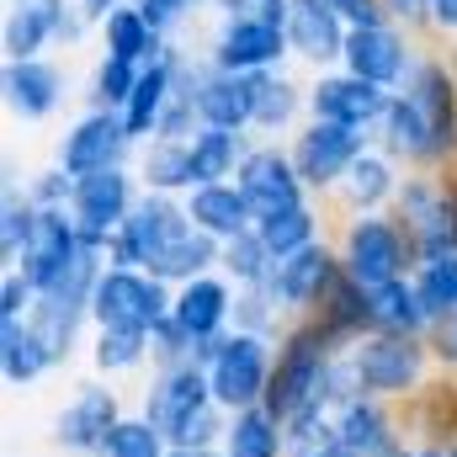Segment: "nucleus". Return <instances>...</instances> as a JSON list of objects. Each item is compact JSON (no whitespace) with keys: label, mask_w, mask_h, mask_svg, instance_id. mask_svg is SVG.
<instances>
[{"label":"nucleus","mask_w":457,"mask_h":457,"mask_svg":"<svg viewBox=\"0 0 457 457\" xmlns=\"http://www.w3.org/2000/svg\"><path fill=\"white\" fill-rule=\"evenodd\" d=\"M351 361V378L367 399H383L394 410H404L431 378H436V356L426 336H388V330H372L345 351Z\"/></svg>","instance_id":"f257e3e1"},{"label":"nucleus","mask_w":457,"mask_h":457,"mask_svg":"<svg viewBox=\"0 0 457 457\" xmlns=\"http://www.w3.org/2000/svg\"><path fill=\"white\" fill-rule=\"evenodd\" d=\"M197 361H203V372H208V388H213L219 410H224V415H239V410L266 404V394H271V367H277V341L250 336V330H228L224 341L203 345Z\"/></svg>","instance_id":"f03ea898"},{"label":"nucleus","mask_w":457,"mask_h":457,"mask_svg":"<svg viewBox=\"0 0 457 457\" xmlns=\"http://www.w3.org/2000/svg\"><path fill=\"white\" fill-rule=\"evenodd\" d=\"M336 255H341V271L367 293L415 271V250L404 228L394 224V213H345L336 228Z\"/></svg>","instance_id":"7ed1b4c3"},{"label":"nucleus","mask_w":457,"mask_h":457,"mask_svg":"<svg viewBox=\"0 0 457 457\" xmlns=\"http://www.w3.org/2000/svg\"><path fill=\"white\" fill-rule=\"evenodd\" d=\"M170 298L176 287L138 266H102L96 293H91V325L122 330V336H154L170 320Z\"/></svg>","instance_id":"20e7f679"},{"label":"nucleus","mask_w":457,"mask_h":457,"mask_svg":"<svg viewBox=\"0 0 457 457\" xmlns=\"http://www.w3.org/2000/svg\"><path fill=\"white\" fill-rule=\"evenodd\" d=\"M102 266H107V255H96V250H86V261L59 282V287H48V293H37V303H32V330L48 341V351L59 356V367L64 361H75V351H86L91 341V293H96V277H102Z\"/></svg>","instance_id":"39448f33"},{"label":"nucleus","mask_w":457,"mask_h":457,"mask_svg":"<svg viewBox=\"0 0 457 457\" xmlns=\"http://www.w3.org/2000/svg\"><path fill=\"white\" fill-rule=\"evenodd\" d=\"M122 415H128L122 388H117V383H102V378H86V383H75V394L54 410L48 447L64 453V457H96Z\"/></svg>","instance_id":"423d86ee"},{"label":"nucleus","mask_w":457,"mask_h":457,"mask_svg":"<svg viewBox=\"0 0 457 457\" xmlns=\"http://www.w3.org/2000/svg\"><path fill=\"white\" fill-rule=\"evenodd\" d=\"M144 197V181L133 165H112V170H91V176H75V192H70V213L80 224L86 250L107 255L112 234L128 224V213L138 208Z\"/></svg>","instance_id":"0eeeda50"},{"label":"nucleus","mask_w":457,"mask_h":457,"mask_svg":"<svg viewBox=\"0 0 457 457\" xmlns=\"http://www.w3.org/2000/svg\"><path fill=\"white\" fill-rule=\"evenodd\" d=\"M378 138L372 133H361V128H341V122H303L293 138H287V154H293V165H298V176H303V187H309V197H336V187L345 181V170L372 149Z\"/></svg>","instance_id":"6e6552de"},{"label":"nucleus","mask_w":457,"mask_h":457,"mask_svg":"<svg viewBox=\"0 0 457 457\" xmlns=\"http://www.w3.org/2000/svg\"><path fill=\"white\" fill-rule=\"evenodd\" d=\"M192 234L187 219V197H165V192H144L138 208L128 213V224L112 234L107 245V266H138V271H154V261L181 245Z\"/></svg>","instance_id":"1a4fd4ad"},{"label":"nucleus","mask_w":457,"mask_h":457,"mask_svg":"<svg viewBox=\"0 0 457 457\" xmlns=\"http://www.w3.org/2000/svg\"><path fill=\"white\" fill-rule=\"evenodd\" d=\"M388 213H394V224L404 228V239H410V250H415V266L431 261V255L457 250L442 170H404V187H399V197H394Z\"/></svg>","instance_id":"9d476101"},{"label":"nucleus","mask_w":457,"mask_h":457,"mask_svg":"<svg viewBox=\"0 0 457 457\" xmlns=\"http://www.w3.org/2000/svg\"><path fill=\"white\" fill-rule=\"evenodd\" d=\"M399 91L415 102V112H420L431 144H436L442 170L457 165V54H420L415 75Z\"/></svg>","instance_id":"9b49d317"},{"label":"nucleus","mask_w":457,"mask_h":457,"mask_svg":"<svg viewBox=\"0 0 457 457\" xmlns=\"http://www.w3.org/2000/svg\"><path fill=\"white\" fill-rule=\"evenodd\" d=\"M208 64H219L228 75H261V70H287L293 48H287V32L282 21H266V16H224L208 37Z\"/></svg>","instance_id":"f8f14e48"},{"label":"nucleus","mask_w":457,"mask_h":457,"mask_svg":"<svg viewBox=\"0 0 457 457\" xmlns=\"http://www.w3.org/2000/svg\"><path fill=\"white\" fill-rule=\"evenodd\" d=\"M219 399H213V388H208V372H203V361H176V367H154L149 378H144V388H138V415H149L160 431H165V442L181 431V426H192L203 410H213Z\"/></svg>","instance_id":"ddd939ff"},{"label":"nucleus","mask_w":457,"mask_h":457,"mask_svg":"<svg viewBox=\"0 0 457 457\" xmlns=\"http://www.w3.org/2000/svg\"><path fill=\"white\" fill-rule=\"evenodd\" d=\"M86 27L91 21L80 0H21V5H5L0 43H5V59H43L54 43H80Z\"/></svg>","instance_id":"4468645a"},{"label":"nucleus","mask_w":457,"mask_h":457,"mask_svg":"<svg viewBox=\"0 0 457 457\" xmlns=\"http://www.w3.org/2000/svg\"><path fill=\"white\" fill-rule=\"evenodd\" d=\"M176 80H181V91L192 96L203 128L250 133V75H228L219 64H208V54H181Z\"/></svg>","instance_id":"2eb2a0df"},{"label":"nucleus","mask_w":457,"mask_h":457,"mask_svg":"<svg viewBox=\"0 0 457 457\" xmlns=\"http://www.w3.org/2000/svg\"><path fill=\"white\" fill-rule=\"evenodd\" d=\"M234 181H239V192L250 197L255 219L309 203V187H303V176H298V165H293V154H287V138H255V144L245 149Z\"/></svg>","instance_id":"dca6fc26"},{"label":"nucleus","mask_w":457,"mask_h":457,"mask_svg":"<svg viewBox=\"0 0 457 457\" xmlns=\"http://www.w3.org/2000/svg\"><path fill=\"white\" fill-rule=\"evenodd\" d=\"M341 282V255H336V239H320V245H309V250H298V255H287V261H277V271H271V298H277V309L287 314V325H298V320H314V309L330 298V287Z\"/></svg>","instance_id":"f3484780"},{"label":"nucleus","mask_w":457,"mask_h":457,"mask_svg":"<svg viewBox=\"0 0 457 457\" xmlns=\"http://www.w3.org/2000/svg\"><path fill=\"white\" fill-rule=\"evenodd\" d=\"M420 64V48H415V32L394 27V21H378V27H351L345 32V54L341 70L383 86V91H399Z\"/></svg>","instance_id":"a211bd4d"},{"label":"nucleus","mask_w":457,"mask_h":457,"mask_svg":"<svg viewBox=\"0 0 457 457\" xmlns=\"http://www.w3.org/2000/svg\"><path fill=\"white\" fill-rule=\"evenodd\" d=\"M54 165H64L70 176H91V170L133 165V138H128V128H122V112L86 107V112L59 133V144H54Z\"/></svg>","instance_id":"6ab92c4d"},{"label":"nucleus","mask_w":457,"mask_h":457,"mask_svg":"<svg viewBox=\"0 0 457 457\" xmlns=\"http://www.w3.org/2000/svg\"><path fill=\"white\" fill-rule=\"evenodd\" d=\"M86 261V239H80V224L70 208H37V224H32V239L21 250V261L11 271H21L37 293L59 287L75 266Z\"/></svg>","instance_id":"aec40b11"},{"label":"nucleus","mask_w":457,"mask_h":457,"mask_svg":"<svg viewBox=\"0 0 457 457\" xmlns=\"http://www.w3.org/2000/svg\"><path fill=\"white\" fill-rule=\"evenodd\" d=\"M394 91L351 75V70H325L309 80V117L314 122H341V128H361V133H378V122L388 112Z\"/></svg>","instance_id":"412c9836"},{"label":"nucleus","mask_w":457,"mask_h":457,"mask_svg":"<svg viewBox=\"0 0 457 457\" xmlns=\"http://www.w3.org/2000/svg\"><path fill=\"white\" fill-rule=\"evenodd\" d=\"M330 426L341 436L345 457H410L415 453V442L404 436V415L394 404H383V399H367V394L336 404Z\"/></svg>","instance_id":"4be33fe9"},{"label":"nucleus","mask_w":457,"mask_h":457,"mask_svg":"<svg viewBox=\"0 0 457 457\" xmlns=\"http://www.w3.org/2000/svg\"><path fill=\"white\" fill-rule=\"evenodd\" d=\"M70 96V80L64 70L43 54V59H5L0 70V102L16 122H48V117L64 107Z\"/></svg>","instance_id":"5701e85b"},{"label":"nucleus","mask_w":457,"mask_h":457,"mask_svg":"<svg viewBox=\"0 0 457 457\" xmlns=\"http://www.w3.org/2000/svg\"><path fill=\"white\" fill-rule=\"evenodd\" d=\"M234 282H228L224 271H208V277H192V282H181L176 287V298H170V320L192 336V345L203 351V345L224 341L228 330H234Z\"/></svg>","instance_id":"b1692460"},{"label":"nucleus","mask_w":457,"mask_h":457,"mask_svg":"<svg viewBox=\"0 0 457 457\" xmlns=\"http://www.w3.org/2000/svg\"><path fill=\"white\" fill-rule=\"evenodd\" d=\"M282 32H287L293 59H303L314 75L341 70L345 32H351V27H345L325 0H287V21H282Z\"/></svg>","instance_id":"393cba45"},{"label":"nucleus","mask_w":457,"mask_h":457,"mask_svg":"<svg viewBox=\"0 0 457 457\" xmlns=\"http://www.w3.org/2000/svg\"><path fill=\"white\" fill-rule=\"evenodd\" d=\"M309 122V86L287 70L250 75V133L255 138H293Z\"/></svg>","instance_id":"a878e982"},{"label":"nucleus","mask_w":457,"mask_h":457,"mask_svg":"<svg viewBox=\"0 0 457 457\" xmlns=\"http://www.w3.org/2000/svg\"><path fill=\"white\" fill-rule=\"evenodd\" d=\"M399 187H404V165L372 144V149L345 170V181L336 187V197H330V203L341 208V219H345V213H388V208H394V197H399Z\"/></svg>","instance_id":"bb28decb"},{"label":"nucleus","mask_w":457,"mask_h":457,"mask_svg":"<svg viewBox=\"0 0 457 457\" xmlns=\"http://www.w3.org/2000/svg\"><path fill=\"white\" fill-rule=\"evenodd\" d=\"M176 64H181V48H170L165 59L144 64V75H138V86H133V96L122 107V128H128L133 149H144L160 133V117L170 107V96H176Z\"/></svg>","instance_id":"cd10ccee"},{"label":"nucleus","mask_w":457,"mask_h":457,"mask_svg":"<svg viewBox=\"0 0 457 457\" xmlns=\"http://www.w3.org/2000/svg\"><path fill=\"white\" fill-rule=\"evenodd\" d=\"M187 219H192V228H203L208 239L228 245V239L255 228V208L239 192V181H213V187H192L187 192Z\"/></svg>","instance_id":"c85d7f7f"},{"label":"nucleus","mask_w":457,"mask_h":457,"mask_svg":"<svg viewBox=\"0 0 457 457\" xmlns=\"http://www.w3.org/2000/svg\"><path fill=\"white\" fill-rule=\"evenodd\" d=\"M404 436L420 447H453L457 442V378L436 372L404 410Z\"/></svg>","instance_id":"c756f323"},{"label":"nucleus","mask_w":457,"mask_h":457,"mask_svg":"<svg viewBox=\"0 0 457 457\" xmlns=\"http://www.w3.org/2000/svg\"><path fill=\"white\" fill-rule=\"evenodd\" d=\"M378 149L383 154H394L404 170H442V160H436V144H431V133H426V122L415 112V102L404 96V91H394V102H388V112L378 122Z\"/></svg>","instance_id":"7c9ffc66"},{"label":"nucleus","mask_w":457,"mask_h":457,"mask_svg":"<svg viewBox=\"0 0 457 457\" xmlns=\"http://www.w3.org/2000/svg\"><path fill=\"white\" fill-rule=\"evenodd\" d=\"M48 372H59V356L32 330V320H5L0 325V378H5V388H37Z\"/></svg>","instance_id":"2f4dec72"},{"label":"nucleus","mask_w":457,"mask_h":457,"mask_svg":"<svg viewBox=\"0 0 457 457\" xmlns=\"http://www.w3.org/2000/svg\"><path fill=\"white\" fill-rule=\"evenodd\" d=\"M86 367H91V378H102V383L149 378V372H154V345H149V336L91 330V341H86Z\"/></svg>","instance_id":"473e14b6"},{"label":"nucleus","mask_w":457,"mask_h":457,"mask_svg":"<svg viewBox=\"0 0 457 457\" xmlns=\"http://www.w3.org/2000/svg\"><path fill=\"white\" fill-rule=\"evenodd\" d=\"M96 32H102V54L128 59V64H154V59H165V54H170V37H160V32L149 27V16H144L133 0H128V5H117Z\"/></svg>","instance_id":"72a5a7b5"},{"label":"nucleus","mask_w":457,"mask_h":457,"mask_svg":"<svg viewBox=\"0 0 457 457\" xmlns=\"http://www.w3.org/2000/svg\"><path fill=\"white\" fill-rule=\"evenodd\" d=\"M314 325L341 345V351H351L361 336H372V293L356 287V282L341 271V282L330 287V298L314 309Z\"/></svg>","instance_id":"f704fd0d"},{"label":"nucleus","mask_w":457,"mask_h":457,"mask_svg":"<svg viewBox=\"0 0 457 457\" xmlns=\"http://www.w3.org/2000/svg\"><path fill=\"white\" fill-rule=\"evenodd\" d=\"M133 170L144 181V192H165V197H187L197 181H192V149L187 138H149L138 154H133Z\"/></svg>","instance_id":"c9c22d12"},{"label":"nucleus","mask_w":457,"mask_h":457,"mask_svg":"<svg viewBox=\"0 0 457 457\" xmlns=\"http://www.w3.org/2000/svg\"><path fill=\"white\" fill-rule=\"evenodd\" d=\"M255 234H261V245H266L277 261H287V255H298V250H309V245L330 239V234H325V208H320V197H309V203H298V208H282V213L255 219Z\"/></svg>","instance_id":"e433bc0d"},{"label":"nucleus","mask_w":457,"mask_h":457,"mask_svg":"<svg viewBox=\"0 0 457 457\" xmlns=\"http://www.w3.org/2000/svg\"><path fill=\"white\" fill-rule=\"evenodd\" d=\"M250 144H255L250 133H228V128H197V133L187 138V149H192V181H197V187L234 181V170H239V160H245V149H250Z\"/></svg>","instance_id":"4c0bfd02"},{"label":"nucleus","mask_w":457,"mask_h":457,"mask_svg":"<svg viewBox=\"0 0 457 457\" xmlns=\"http://www.w3.org/2000/svg\"><path fill=\"white\" fill-rule=\"evenodd\" d=\"M224 457H287V426L255 404V410H239L228 415V431H224Z\"/></svg>","instance_id":"58836bf2"},{"label":"nucleus","mask_w":457,"mask_h":457,"mask_svg":"<svg viewBox=\"0 0 457 457\" xmlns=\"http://www.w3.org/2000/svg\"><path fill=\"white\" fill-rule=\"evenodd\" d=\"M372 330H388V336H426L431 330V320H426L420 293H415L410 277L372 287Z\"/></svg>","instance_id":"ea45409f"},{"label":"nucleus","mask_w":457,"mask_h":457,"mask_svg":"<svg viewBox=\"0 0 457 457\" xmlns=\"http://www.w3.org/2000/svg\"><path fill=\"white\" fill-rule=\"evenodd\" d=\"M410 282H415V293H420L426 320H431V325H436V320H447V314L457 309V250L420 261V266L410 271Z\"/></svg>","instance_id":"a19ab883"},{"label":"nucleus","mask_w":457,"mask_h":457,"mask_svg":"<svg viewBox=\"0 0 457 457\" xmlns=\"http://www.w3.org/2000/svg\"><path fill=\"white\" fill-rule=\"evenodd\" d=\"M32 224H37V208L27 203L16 176H5V187H0V261H5V271L21 261V250L32 239Z\"/></svg>","instance_id":"79ce46f5"},{"label":"nucleus","mask_w":457,"mask_h":457,"mask_svg":"<svg viewBox=\"0 0 457 457\" xmlns=\"http://www.w3.org/2000/svg\"><path fill=\"white\" fill-rule=\"evenodd\" d=\"M138 75H144V64H128V59L102 54V59H96V70H91V80H86V107L122 112V107H128V96H133V86H138Z\"/></svg>","instance_id":"37998d69"},{"label":"nucleus","mask_w":457,"mask_h":457,"mask_svg":"<svg viewBox=\"0 0 457 457\" xmlns=\"http://www.w3.org/2000/svg\"><path fill=\"white\" fill-rule=\"evenodd\" d=\"M219 271H224L234 287H266V282H271V271H277V255H271V250L261 245V234L250 228V234H239V239H228V245H224Z\"/></svg>","instance_id":"c03bdc74"},{"label":"nucleus","mask_w":457,"mask_h":457,"mask_svg":"<svg viewBox=\"0 0 457 457\" xmlns=\"http://www.w3.org/2000/svg\"><path fill=\"white\" fill-rule=\"evenodd\" d=\"M96 457H170V442H165V431H160L149 415L128 410V415L112 426V436L102 442Z\"/></svg>","instance_id":"a18cd8bd"},{"label":"nucleus","mask_w":457,"mask_h":457,"mask_svg":"<svg viewBox=\"0 0 457 457\" xmlns=\"http://www.w3.org/2000/svg\"><path fill=\"white\" fill-rule=\"evenodd\" d=\"M234 330H250V336H266V341L287 336V314L277 309L271 287H239L234 293Z\"/></svg>","instance_id":"49530a36"},{"label":"nucleus","mask_w":457,"mask_h":457,"mask_svg":"<svg viewBox=\"0 0 457 457\" xmlns=\"http://www.w3.org/2000/svg\"><path fill=\"white\" fill-rule=\"evenodd\" d=\"M21 192L32 208H70V192H75V176L64 165H43L32 176H21Z\"/></svg>","instance_id":"de8ad7c7"},{"label":"nucleus","mask_w":457,"mask_h":457,"mask_svg":"<svg viewBox=\"0 0 457 457\" xmlns=\"http://www.w3.org/2000/svg\"><path fill=\"white\" fill-rule=\"evenodd\" d=\"M287 457H345L336 426H303V431H287Z\"/></svg>","instance_id":"09e8293b"},{"label":"nucleus","mask_w":457,"mask_h":457,"mask_svg":"<svg viewBox=\"0 0 457 457\" xmlns=\"http://www.w3.org/2000/svg\"><path fill=\"white\" fill-rule=\"evenodd\" d=\"M149 345H154V367H176V361H197V345H192V336L176 325V320H165L154 336H149Z\"/></svg>","instance_id":"8fccbe9b"},{"label":"nucleus","mask_w":457,"mask_h":457,"mask_svg":"<svg viewBox=\"0 0 457 457\" xmlns=\"http://www.w3.org/2000/svg\"><path fill=\"white\" fill-rule=\"evenodd\" d=\"M32 303H37V287H32L21 271H5V277H0V325H5V320H27Z\"/></svg>","instance_id":"3c124183"},{"label":"nucleus","mask_w":457,"mask_h":457,"mask_svg":"<svg viewBox=\"0 0 457 457\" xmlns=\"http://www.w3.org/2000/svg\"><path fill=\"white\" fill-rule=\"evenodd\" d=\"M133 5L149 16V27H154L160 37H170V32H176V27H181L197 5H208V0H133Z\"/></svg>","instance_id":"603ef678"},{"label":"nucleus","mask_w":457,"mask_h":457,"mask_svg":"<svg viewBox=\"0 0 457 457\" xmlns=\"http://www.w3.org/2000/svg\"><path fill=\"white\" fill-rule=\"evenodd\" d=\"M426 345H431V356H436V372L457 378V309L426 330Z\"/></svg>","instance_id":"864d4df0"},{"label":"nucleus","mask_w":457,"mask_h":457,"mask_svg":"<svg viewBox=\"0 0 457 457\" xmlns=\"http://www.w3.org/2000/svg\"><path fill=\"white\" fill-rule=\"evenodd\" d=\"M208 11L224 16H266V21H287V0H208Z\"/></svg>","instance_id":"5fc2aeb1"},{"label":"nucleus","mask_w":457,"mask_h":457,"mask_svg":"<svg viewBox=\"0 0 457 457\" xmlns=\"http://www.w3.org/2000/svg\"><path fill=\"white\" fill-rule=\"evenodd\" d=\"M383 16L404 32H420V27H431V0H383Z\"/></svg>","instance_id":"6e6d98bb"},{"label":"nucleus","mask_w":457,"mask_h":457,"mask_svg":"<svg viewBox=\"0 0 457 457\" xmlns=\"http://www.w3.org/2000/svg\"><path fill=\"white\" fill-rule=\"evenodd\" d=\"M336 16H341L345 27H378V21H388L383 16V0H325Z\"/></svg>","instance_id":"4d7b16f0"},{"label":"nucleus","mask_w":457,"mask_h":457,"mask_svg":"<svg viewBox=\"0 0 457 457\" xmlns=\"http://www.w3.org/2000/svg\"><path fill=\"white\" fill-rule=\"evenodd\" d=\"M431 32L457 37V0H431Z\"/></svg>","instance_id":"13d9d810"},{"label":"nucleus","mask_w":457,"mask_h":457,"mask_svg":"<svg viewBox=\"0 0 457 457\" xmlns=\"http://www.w3.org/2000/svg\"><path fill=\"white\" fill-rule=\"evenodd\" d=\"M117 5H128V0H80V11H86V21H91V27H102Z\"/></svg>","instance_id":"bf43d9fd"},{"label":"nucleus","mask_w":457,"mask_h":457,"mask_svg":"<svg viewBox=\"0 0 457 457\" xmlns=\"http://www.w3.org/2000/svg\"><path fill=\"white\" fill-rule=\"evenodd\" d=\"M442 181H447V213H453V234H457V165L442 170Z\"/></svg>","instance_id":"052dcab7"},{"label":"nucleus","mask_w":457,"mask_h":457,"mask_svg":"<svg viewBox=\"0 0 457 457\" xmlns=\"http://www.w3.org/2000/svg\"><path fill=\"white\" fill-rule=\"evenodd\" d=\"M410 457H447V447H420V442H415V453Z\"/></svg>","instance_id":"680f3d73"},{"label":"nucleus","mask_w":457,"mask_h":457,"mask_svg":"<svg viewBox=\"0 0 457 457\" xmlns=\"http://www.w3.org/2000/svg\"><path fill=\"white\" fill-rule=\"evenodd\" d=\"M170 457H224V453H187V447H170Z\"/></svg>","instance_id":"e2e57ef3"},{"label":"nucleus","mask_w":457,"mask_h":457,"mask_svg":"<svg viewBox=\"0 0 457 457\" xmlns=\"http://www.w3.org/2000/svg\"><path fill=\"white\" fill-rule=\"evenodd\" d=\"M447 457H457V442H453V447H447Z\"/></svg>","instance_id":"0e129e2a"},{"label":"nucleus","mask_w":457,"mask_h":457,"mask_svg":"<svg viewBox=\"0 0 457 457\" xmlns=\"http://www.w3.org/2000/svg\"><path fill=\"white\" fill-rule=\"evenodd\" d=\"M5 5H21V0H5Z\"/></svg>","instance_id":"69168bd1"}]
</instances>
